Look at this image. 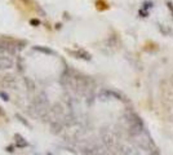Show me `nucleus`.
Masks as SVG:
<instances>
[{"instance_id":"f257e3e1","label":"nucleus","mask_w":173,"mask_h":155,"mask_svg":"<svg viewBox=\"0 0 173 155\" xmlns=\"http://www.w3.org/2000/svg\"><path fill=\"white\" fill-rule=\"evenodd\" d=\"M14 137L17 138V140H15V142H17V146H18V147H25V146H27V142H26L25 140H23L22 137L20 136V134H15Z\"/></svg>"},{"instance_id":"f03ea898","label":"nucleus","mask_w":173,"mask_h":155,"mask_svg":"<svg viewBox=\"0 0 173 155\" xmlns=\"http://www.w3.org/2000/svg\"><path fill=\"white\" fill-rule=\"evenodd\" d=\"M36 49H39V51H41V52H45V53H53V52L49 51V49H41V48H36Z\"/></svg>"},{"instance_id":"7ed1b4c3","label":"nucleus","mask_w":173,"mask_h":155,"mask_svg":"<svg viewBox=\"0 0 173 155\" xmlns=\"http://www.w3.org/2000/svg\"><path fill=\"white\" fill-rule=\"evenodd\" d=\"M0 96H1V97H3V100H5V101L8 100V96L5 94V93H3V92H1V93H0Z\"/></svg>"}]
</instances>
